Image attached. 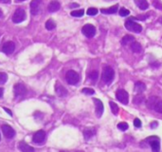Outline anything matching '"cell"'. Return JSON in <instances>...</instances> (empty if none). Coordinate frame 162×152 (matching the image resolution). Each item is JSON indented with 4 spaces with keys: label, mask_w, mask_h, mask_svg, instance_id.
<instances>
[{
    "label": "cell",
    "mask_w": 162,
    "mask_h": 152,
    "mask_svg": "<svg viewBox=\"0 0 162 152\" xmlns=\"http://www.w3.org/2000/svg\"><path fill=\"white\" fill-rule=\"evenodd\" d=\"M2 131L3 134L6 137L7 139H12L14 136H15V131L14 129L9 125H3L2 126Z\"/></svg>",
    "instance_id": "8"
},
{
    "label": "cell",
    "mask_w": 162,
    "mask_h": 152,
    "mask_svg": "<svg viewBox=\"0 0 162 152\" xmlns=\"http://www.w3.org/2000/svg\"><path fill=\"white\" fill-rule=\"evenodd\" d=\"M143 100H144V97H143V96H141V95H139V96H136V97H135V99H134V103H136V101H138V102L136 103V105L141 104Z\"/></svg>",
    "instance_id": "34"
},
{
    "label": "cell",
    "mask_w": 162,
    "mask_h": 152,
    "mask_svg": "<svg viewBox=\"0 0 162 152\" xmlns=\"http://www.w3.org/2000/svg\"><path fill=\"white\" fill-rule=\"evenodd\" d=\"M125 28L127 29L128 31H130L132 32H135V33H139L142 31V27L140 26L138 23H136L134 21V18L131 17L125 21Z\"/></svg>",
    "instance_id": "1"
},
{
    "label": "cell",
    "mask_w": 162,
    "mask_h": 152,
    "mask_svg": "<svg viewBox=\"0 0 162 152\" xmlns=\"http://www.w3.org/2000/svg\"><path fill=\"white\" fill-rule=\"evenodd\" d=\"M25 19H26V12H25V10H23V9H17L15 12H14L13 15H12L13 23H15V24L21 23Z\"/></svg>",
    "instance_id": "5"
},
{
    "label": "cell",
    "mask_w": 162,
    "mask_h": 152,
    "mask_svg": "<svg viewBox=\"0 0 162 152\" xmlns=\"http://www.w3.org/2000/svg\"><path fill=\"white\" fill-rule=\"evenodd\" d=\"M13 91L16 97H21V96H24L27 93V89L22 83H18V84L14 86Z\"/></svg>",
    "instance_id": "9"
},
{
    "label": "cell",
    "mask_w": 162,
    "mask_h": 152,
    "mask_svg": "<svg viewBox=\"0 0 162 152\" xmlns=\"http://www.w3.org/2000/svg\"><path fill=\"white\" fill-rule=\"evenodd\" d=\"M18 2H22V1H26V0H17Z\"/></svg>",
    "instance_id": "43"
},
{
    "label": "cell",
    "mask_w": 162,
    "mask_h": 152,
    "mask_svg": "<svg viewBox=\"0 0 162 152\" xmlns=\"http://www.w3.org/2000/svg\"><path fill=\"white\" fill-rule=\"evenodd\" d=\"M130 14V12H129V10L127 9H125V8H122L120 10V15L122 16V17H124V16H127Z\"/></svg>",
    "instance_id": "33"
},
{
    "label": "cell",
    "mask_w": 162,
    "mask_h": 152,
    "mask_svg": "<svg viewBox=\"0 0 162 152\" xmlns=\"http://www.w3.org/2000/svg\"><path fill=\"white\" fill-rule=\"evenodd\" d=\"M8 80V75L5 72H0V84H5Z\"/></svg>",
    "instance_id": "29"
},
{
    "label": "cell",
    "mask_w": 162,
    "mask_h": 152,
    "mask_svg": "<svg viewBox=\"0 0 162 152\" xmlns=\"http://www.w3.org/2000/svg\"><path fill=\"white\" fill-rule=\"evenodd\" d=\"M2 15H3V13H2V10H0V17H2Z\"/></svg>",
    "instance_id": "42"
},
{
    "label": "cell",
    "mask_w": 162,
    "mask_h": 152,
    "mask_svg": "<svg viewBox=\"0 0 162 152\" xmlns=\"http://www.w3.org/2000/svg\"><path fill=\"white\" fill-rule=\"evenodd\" d=\"M145 142L149 144V146H151L153 151H159L160 150V140L156 136H151L149 138H147L145 140Z\"/></svg>",
    "instance_id": "4"
},
{
    "label": "cell",
    "mask_w": 162,
    "mask_h": 152,
    "mask_svg": "<svg viewBox=\"0 0 162 152\" xmlns=\"http://www.w3.org/2000/svg\"><path fill=\"white\" fill-rule=\"evenodd\" d=\"M118 5H114L112 7H110V8L108 9H102L100 10V13H103V14H114L118 12Z\"/></svg>",
    "instance_id": "17"
},
{
    "label": "cell",
    "mask_w": 162,
    "mask_h": 152,
    "mask_svg": "<svg viewBox=\"0 0 162 152\" xmlns=\"http://www.w3.org/2000/svg\"><path fill=\"white\" fill-rule=\"evenodd\" d=\"M158 126V124L156 122H154V123H152V124H151V128H156V126Z\"/></svg>",
    "instance_id": "38"
},
{
    "label": "cell",
    "mask_w": 162,
    "mask_h": 152,
    "mask_svg": "<svg viewBox=\"0 0 162 152\" xmlns=\"http://www.w3.org/2000/svg\"><path fill=\"white\" fill-rule=\"evenodd\" d=\"M0 141H1V135H0Z\"/></svg>",
    "instance_id": "44"
},
{
    "label": "cell",
    "mask_w": 162,
    "mask_h": 152,
    "mask_svg": "<svg viewBox=\"0 0 162 152\" xmlns=\"http://www.w3.org/2000/svg\"><path fill=\"white\" fill-rule=\"evenodd\" d=\"M42 0H32L30 3V13L32 15H36L40 10V5Z\"/></svg>",
    "instance_id": "12"
},
{
    "label": "cell",
    "mask_w": 162,
    "mask_h": 152,
    "mask_svg": "<svg viewBox=\"0 0 162 152\" xmlns=\"http://www.w3.org/2000/svg\"><path fill=\"white\" fill-rule=\"evenodd\" d=\"M18 149H19L20 151H24V152H28V151H34V148L28 146V144H26L25 142H21L19 144H18Z\"/></svg>",
    "instance_id": "16"
},
{
    "label": "cell",
    "mask_w": 162,
    "mask_h": 152,
    "mask_svg": "<svg viewBox=\"0 0 162 152\" xmlns=\"http://www.w3.org/2000/svg\"><path fill=\"white\" fill-rule=\"evenodd\" d=\"M14 50H15V44L12 41L5 43L2 47V52L6 54H12L14 52Z\"/></svg>",
    "instance_id": "13"
},
{
    "label": "cell",
    "mask_w": 162,
    "mask_h": 152,
    "mask_svg": "<svg viewBox=\"0 0 162 152\" xmlns=\"http://www.w3.org/2000/svg\"><path fill=\"white\" fill-rule=\"evenodd\" d=\"M77 7H79V4L77 3H71L69 5V8H77Z\"/></svg>",
    "instance_id": "37"
},
{
    "label": "cell",
    "mask_w": 162,
    "mask_h": 152,
    "mask_svg": "<svg viewBox=\"0 0 162 152\" xmlns=\"http://www.w3.org/2000/svg\"><path fill=\"white\" fill-rule=\"evenodd\" d=\"M116 97H117V99L123 105H127L129 102V95L127 91H125L124 89H118L116 93Z\"/></svg>",
    "instance_id": "7"
},
{
    "label": "cell",
    "mask_w": 162,
    "mask_h": 152,
    "mask_svg": "<svg viewBox=\"0 0 162 152\" xmlns=\"http://www.w3.org/2000/svg\"><path fill=\"white\" fill-rule=\"evenodd\" d=\"M66 80L69 85H77L80 81V75L74 70H68L66 74Z\"/></svg>",
    "instance_id": "3"
},
{
    "label": "cell",
    "mask_w": 162,
    "mask_h": 152,
    "mask_svg": "<svg viewBox=\"0 0 162 152\" xmlns=\"http://www.w3.org/2000/svg\"><path fill=\"white\" fill-rule=\"evenodd\" d=\"M153 5L154 6V7H156L157 9H159V10H162V5L161 4H159V3H158V1H154L153 2Z\"/></svg>",
    "instance_id": "36"
},
{
    "label": "cell",
    "mask_w": 162,
    "mask_h": 152,
    "mask_svg": "<svg viewBox=\"0 0 162 152\" xmlns=\"http://www.w3.org/2000/svg\"><path fill=\"white\" fill-rule=\"evenodd\" d=\"M71 15L74 17H82L84 14V10H73L71 12Z\"/></svg>",
    "instance_id": "26"
},
{
    "label": "cell",
    "mask_w": 162,
    "mask_h": 152,
    "mask_svg": "<svg viewBox=\"0 0 162 152\" xmlns=\"http://www.w3.org/2000/svg\"><path fill=\"white\" fill-rule=\"evenodd\" d=\"M154 109L156 110L158 113H162V100H158L156 104L154 105Z\"/></svg>",
    "instance_id": "27"
},
{
    "label": "cell",
    "mask_w": 162,
    "mask_h": 152,
    "mask_svg": "<svg viewBox=\"0 0 162 152\" xmlns=\"http://www.w3.org/2000/svg\"><path fill=\"white\" fill-rule=\"evenodd\" d=\"M82 93L86 94V95H93V94H94V92H95L94 89H89V88L82 89Z\"/></svg>",
    "instance_id": "32"
},
{
    "label": "cell",
    "mask_w": 162,
    "mask_h": 152,
    "mask_svg": "<svg viewBox=\"0 0 162 152\" xmlns=\"http://www.w3.org/2000/svg\"><path fill=\"white\" fill-rule=\"evenodd\" d=\"M134 126H136V128H140V126H142V123L138 118H136L135 121H134Z\"/></svg>",
    "instance_id": "35"
},
{
    "label": "cell",
    "mask_w": 162,
    "mask_h": 152,
    "mask_svg": "<svg viewBox=\"0 0 162 152\" xmlns=\"http://www.w3.org/2000/svg\"><path fill=\"white\" fill-rule=\"evenodd\" d=\"M134 41H135L134 36H132V35H125L124 37L121 39V44L123 45V46H126V45H128V44H131V43L134 42Z\"/></svg>",
    "instance_id": "23"
},
{
    "label": "cell",
    "mask_w": 162,
    "mask_h": 152,
    "mask_svg": "<svg viewBox=\"0 0 162 152\" xmlns=\"http://www.w3.org/2000/svg\"><path fill=\"white\" fill-rule=\"evenodd\" d=\"M146 89V85L142 82H136L135 84V91L138 94H141Z\"/></svg>",
    "instance_id": "19"
},
{
    "label": "cell",
    "mask_w": 162,
    "mask_h": 152,
    "mask_svg": "<svg viewBox=\"0 0 162 152\" xmlns=\"http://www.w3.org/2000/svg\"><path fill=\"white\" fill-rule=\"evenodd\" d=\"M105 1H109V0H105Z\"/></svg>",
    "instance_id": "45"
},
{
    "label": "cell",
    "mask_w": 162,
    "mask_h": 152,
    "mask_svg": "<svg viewBox=\"0 0 162 152\" xmlns=\"http://www.w3.org/2000/svg\"><path fill=\"white\" fill-rule=\"evenodd\" d=\"M115 77V71L111 67H105L103 68L102 73V79L104 83L106 84H110L111 82L114 80Z\"/></svg>",
    "instance_id": "2"
},
{
    "label": "cell",
    "mask_w": 162,
    "mask_h": 152,
    "mask_svg": "<svg viewBox=\"0 0 162 152\" xmlns=\"http://www.w3.org/2000/svg\"><path fill=\"white\" fill-rule=\"evenodd\" d=\"M136 5L138 7L140 10H145L148 9L149 7V3L147 2V0H134Z\"/></svg>",
    "instance_id": "18"
},
{
    "label": "cell",
    "mask_w": 162,
    "mask_h": 152,
    "mask_svg": "<svg viewBox=\"0 0 162 152\" xmlns=\"http://www.w3.org/2000/svg\"><path fill=\"white\" fill-rule=\"evenodd\" d=\"M4 110L6 111V112H8V113L10 115V116H12V111H10V109H8V108H6V107H4Z\"/></svg>",
    "instance_id": "39"
},
{
    "label": "cell",
    "mask_w": 162,
    "mask_h": 152,
    "mask_svg": "<svg viewBox=\"0 0 162 152\" xmlns=\"http://www.w3.org/2000/svg\"><path fill=\"white\" fill-rule=\"evenodd\" d=\"M2 96H3V89L0 88V98H1Z\"/></svg>",
    "instance_id": "41"
},
{
    "label": "cell",
    "mask_w": 162,
    "mask_h": 152,
    "mask_svg": "<svg viewBox=\"0 0 162 152\" xmlns=\"http://www.w3.org/2000/svg\"><path fill=\"white\" fill-rule=\"evenodd\" d=\"M0 2L1 3H10V0H0Z\"/></svg>",
    "instance_id": "40"
},
{
    "label": "cell",
    "mask_w": 162,
    "mask_h": 152,
    "mask_svg": "<svg viewBox=\"0 0 162 152\" xmlns=\"http://www.w3.org/2000/svg\"><path fill=\"white\" fill-rule=\"evenodd\" d=\"M131 50H132V52H134L135 53H139V52H141L142 48L139 43L134 41L131 43Z\"/></svg>",
    "instance_id": "21"
},
{
    "label": "cell",
    "mask_w": 162,
    "mask_h": 152,
    "mask_svg": "<svg viewBox=\"0 0 162 152\" xmlns=\"http://www.w3.org/2000/svg\"><path fill=\"white\" fill-rule=\"evenodd\" d=\"M46 140V132L43 131V130H39L35 133L32 137V141L36 144H42L44 143Z\"/></svg>",
    "instance_id": "10"
},
{
    "label": "cell",
    "mask_w": 162,
    "mask_h": 152,
    "mask_svg": "<svg viewBox=\"0 0 162 152\" xmlns=\"http://www.w3.org/2000/svg\"><path fill=\"white\" fill-rule=\"evenodd\" d=\"M93 101H94L95 106H96V116L98 118H100L103 113V109H104L103 104L100 100L96 99V98H93Z\"/></svg>",
    "instance_id": "11"
},
{
    "label": "cell",
    "mask_w": 162,
    "mask_h": 152,
    "mask_svg": "<svg viewBox=\"0 0 162 152\" xmlns=\"http://www.w3.org/2000/svg\"><path fill=\"white\" fill-rule=\"evenodd\" d=\"M129 128V126L127 123H124V122H122V123H120V124L118 125V128H120V130H122V131H125V130H127Z\"/></svg>",
    "instance_id": "31"
},
{
    "label": "cell",
    "mask_w": 162,
    "mask_h": 152,
    "mask_svg": "<svg viewBox=\"0 0 162 152\" xmlns=\"http://www.w3.org/2000/svg\"><path fill=\"white\" fill-rule=\"evenodd\" d=\"M55 90H56L57 95L60 97H64L67 95V90L66 89V88H64V86L59 84V82H57V84L55 86Z\"/></svg>",
    "instance_id": "14"
},
{
    "label": "cell",
    "mask_w": 162,
    "mask_h": 152,
    "mask_svg": "<svg viewBox=\"0 0 162 152\" xmlns=\"http://www.w3.org/2000/svg\"><path fill=\"white\" fill-rule=\"evenodd\" d=\"M95 129L94 128H86L84 131V139L87 141L90 138H92L93 136L95 135Z\"/></svg>",
    "instance_id": "20"
},
{
    "label": "cell",
    "mask_w": 162,
    "mask_h": 152,
    "mask_svg": "<svg viewBox=\"0 0 162 152\" xmlns=\"http://www.w3.org/2000/svg\"><path fill=\"white\" fill-rule=\"evenodd\" d=\"M157 101H158L157 97H150V98L147 100V102H146L147 107H148L149 108H151V109H154V105L156 104Z\"/></svg>",
    "instance_id": "22"
},
{
    "label": "cell",
    "mask_w": 162,
    "mask_h": 152,
    "mask_svg": "<svg viewBox=\"0 0 162 152\" xmlns=\"http://www.w3.org/2000/svg\"><path fill=\"white\" fill-rule=\"evenodd\" d=\"M60 8H61V4L58 1H55V0L50 2L48 6V10L49 13H55L57 10H59Z\"/></svg>",
    "instance_id": "15"
},
{
    "label": "cell",
    "mask_w": 162,
    "mask_h": 152,
    "mask_svg": "<svg viewBox=\"0 0 162 152\" xmlns=\"http://www.w3.org/2000/svg\"><path fill=\"white\" fill-rule=\"evenodd\" d=\"M99 77V73L98 71H92L91 73H89V79L93 82H96L97 79Z\"/></svg>",
    "instance_id": "28"
},
{
    "label": "cell",
    "mask_w": 162,
    "mask_h": 152,
    "mask_svg": "<svg viewBox=\"0 0 162 152\" xmlns=\"http://www.w3.org/2000/svg\"><path fill=\"white\" fill-rule=\"evenodd\" d=\"M82 34L86 36V37L92 38V37H94V35L96 34V28L91 24H86L82 27Z\"/></svg>",
    "instance_id": "6"
},
{
    "label": "cell",
    "mask_w": 162,
    "mask_h": 152,
    "mask_svg": "<svg viewBox=\"0 0 162 152\" xmlns=\"http://www.w3.org/2000/svg\"><path fill=\"white\" fill-rule=\"evenodd\" d=\"M56 28V24L52 19H49L46 22V29L48 31H52Z\"/></svg>",
    "instance_id": "24"
},
{
    "label": "cell",
    "mask_w": 162,
    "mask_h": 152,
    "mask_svg": "<svg viewBox=\"0 0 162 152\" xmlns=\"http://www.w3.org/2000/svg\"><path fill=\"white\" fill-rule=\"evenodd\" d=\"M86 13H87L88 15H90V16H94V15H96V14H98V9L89 8L87 10V12H86Z\"/></svg>",
    "instance_id": "30"
},
{
    "label": "cell",
    "mask_w": 162,
    "mask_h": 152,
    "mask_svg": "<svg viewBox=\"0 0 162 152\" xmlns=\"http://www.w3.org/2000/svg\"><path fill=\"white\" fill-rule=\"evenodd\" d=\"M109 105H110V107H111V110H112V113L114 115H117L118 114V105L116 103H114V102H109Z\"/></svg>",
    "instance_id": "25"
}]
</instances>
